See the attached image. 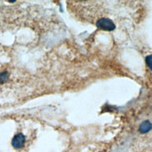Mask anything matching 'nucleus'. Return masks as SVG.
<instances>
[{"label": "nucleus", "instance_id": "1", "mask_svg": "<svg viewBox=\"0 0 152 152\" xmlns=\"http://www.w3.org/2000/svg\"><path fill=\"white\" fill-rule=\"evenodd\" d=\"M96 25L98 26L99 28H102L104 30H107V31H111L115 28V24L114 23L111 21L109 19H107V18H103V19H99L97 23H96Z\"/></svg>", "mask_w": 152, "mask_h": 152}, {"label": "nucleus", "instance_id": "2", "mask_svg": "<svg viewBox=\"0 0 152 152\" xmlns=\"http://www.w3.org/2000/svg\"><path fill=\"white\" fill-rule=\"evenodd\" d=\"M24 143H25V136L22 133L17 134L12 138V141H11V145L15 148H21L24 145Z\"/></svg>", "mask_w": 152, "mask_h": 152}, {"label": "nucleus", "instance_id": "3", "mask_svg": "<svg viewBox=\"0 0 152 152\" xmlns=\"http://www.w3.org/2000/svg\"><path fill=\"white\" fill-rule=\"evenodd\" d=\"M152 128V125L148 121H145L140 125V132L141 133H147V132L150 131Z\"/></svg>", "mask_w": 152, "mask_h": 152}, {"label": "nucleus", "instance_id": "4", "mask_svg": "<svg viewBox=\"0 0 152 152\" xmlns=\"http://www.w3.org/2000/svg\"><path fill=\"white\" fill-rule=\"evenodd\" d=\"M146 62H147V64H148V67L152 70V55L147 57Z\"/></svg>", "mask_w": 152, "mask_h": 152}]
</instances>
